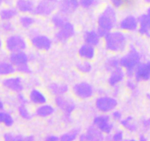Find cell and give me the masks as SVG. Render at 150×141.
<instances>
[{
	"label": "cell",
	"instance_id": "obj_47",
	"mask_svg": "<svg viewBox=\"0 0 150 141\" xmlns=\"http://www.w3.org/2000/svg\"><path fill=\"white\" fill-rule=\"evenodd\" d=\"M120 86H117V87H114V88H111V94L114 96L117 97L120 93Z\"/></svg>",
	"mask_w": 150,
	"mask_h": 141
},
{
	"label": "cell",
	"instance_id": "obj_43",
	"mask_svg": "<svg viewBox=\"0 0 150 141\" xmlns=\"http://www.w3.org/2000/svg\"><path fill=\"white\" fill-rule=\"evenodd\" d=\"M110 115H111V119L114 120V122H119L120 123L122 119L124 118V115H123L122 112L121 110H118V109H115L114 110H113L111 113H110Z\"/></svg>",
	"mask_w": 150,
	"mask_h": 141
},
{
	"label": "cell",
	"instance_id": "obj_27",
	"mask_svg": "<svg viewBox=\"0 0 150 141\" xmlns=\"http://www.w3.org/2000/svg\"><path fill=\"white\" fill-rule=\"evenodd\" d=\"M36 18L34 14H21L18 17V23L21 28L29 31L35 27L36 24Z\"/></svg>",
	"mask_w": 150,
	"mask_h": 141
},
{
	"label": "cell",
	"instance_id": "obj_11",
	"mask_svg": "<svg viewBox=\"0 0 150 141\" xmlns=\"http://www.w3.org/2000/svg\"><path fill=\"white\" fill-rule=\"evenodd\" d=\"M2 86L15 93L23 92L26 88V82L21 75H10L4 78L1 82Z\"/></svg>",
	"mask_w": 150,
	"mask_h": 141
},
{
	"label": "cell",
	"instance_id": "obj_41",
	"mask_svg": "<svg viewBox=\"0 0 150 141\" xmlns=\"http://www.w3.org/2000/svg\"><path fill=\"white\" fill-rule=\"evenodd\" d=\"M16 72L20 75H24V76H29L33 73V69L31 66L30 63H28L26 64H23L16 68Z\"/></svg>",
	"mask_w": 150,
	"mask_h": 141
},
{
	"label": "cell",
	"instance_id": "obj_45",
	"mask_svg": "<svg viewBox=\"0 0 150 141\" xmlns=\"http://www.w3.org/2000/svg\"><path fill=\"white\" fill-rule=\"evenodd\" d=\"M108 1L111 5L117 8V10L126 6V0H108Z\"/></svg>",
	"mask_w": 150,
	"mask_h": 141
},
{
	"label": "cell",
	"instance_id": "obj_57",
	"mask_svg": "<svg viewBox=\"0 0 150 141\" xmlns=\"http://www.w3.org/2000/svg\"><path fill=\"white\" fill-rule=\"evenodd\" d=\"M0 21H1V20H0ZM0 24H1V23H0Z\"/></svg>",
	"mask_w": 150,
	"mask_h": 141
},
{
	"label": "cell",
	"instance_id": "obj_10",
	"mask_svg": "<svg viewBox=\"0 0 150 141\" xmlns=\"http://www.w3.org/2000/svg\"><path fill=\"white\" fill-rule=\"evenodd\" d=\"M76 34V26L73 23L68 21L61 28L56 29L54 35V40L58 43L64 44L74 38Z\"/></svg>",
	"mask_w": 150,
	"mask_h": 141
},
{
	"label": "cell",
	"instance_id": "obj_49",
	"mask_svg": "<svg viewBox=\"0 0 150 141\" xmlns=\"http://www.w3.org/2000/svg\"><path fill=\"white\" fill-rule=\"evenodd\" d=\"M13 0H0V7L3 4H5L7 5L10 6L13 4Z\"/></svg>",
	"mask_w": 150,
	"mask_h": 141
},
{
	"label": "cell",
	"instance_id": "obj_4",
	"mask_svg": "<svg viewBox=\"0 0 150 141\" xmlns=\"http://www.w3.org/2000/svg\"><path fill=\"white\" fill-rule=\"evenodd\" d=\"M54 104L61 113L62 120L65 124L73 122V114L76 110L77 104L73 98L67 95L56 96L54 98Z\"/></svg>",
	"mask_w": 150,
	"mask_h": 141
},
{
	"label": "cell",
	"instance_id": "obj_18",
	"mask_svg": "<svg viewBox=\"0 0 150 141\" xmlns=\"http://www.w3.org/2000/svg\"><path fill=\"white\" fill-rule=\"evenodd\" d=\"M56 110H57V108L54 106V104L46 102L40 104V105L37 106L35 112H34V114L35 116L40 118L45 119L52 117L55 114Z\"/></svg>",
	"mask_w": 150,
	"mask_h": 141
},
{
	"label": "cell",
	"instance_id": "obj_46",
	"mask_svg": "<svg viewBox=\"0 0 150 141\" xmlns=\"http://www.w3.org/2000/svg\"><path fill=\"white\" fill-rule=\"evenodd\" d=\"M44 140L47 141H58L60 140V136H58L55 134H48L45 135Z\"/></svg>",
	"mask_w": 150,
	"mask_h": 141
},
{
	"label": "cell",
	"instance_id": "obj_26",
	"mask_svg": "<svg viewBox=\"0 0 150 141\" xmlns=\"http://www.w3.org/2000/svg\"><path fill=\"white\" fill-rule=\"evenodd\" d=\"M120 126H122L123 129L126 132H129L130 134L136 133L139 131V123L136 122L135 120L134 117L132 115H128L124 117L120 122Z\"/></svg>",
	"mask_w": 150,
	"mask_h": 141
},
{
	"label": "cell",
	"instance_id": "obj_53",
	"mask_svg": "<svg viewBox=\"0 0 150 141\" xmlns=\"http://www.w3.org/2000/svg\"><path fill=\"white\" fill-rule=\"evenodd\" d=\"M146 14H147L148 16H149V17H150V6H149V7H148V8H147V10H146Z\"/></svg>",
	"mask_w": 150,
	"mask_h": 141
},
{
	"label": "cell",
	"instance_id": "obj_12",
	"mask_svg": "<svg viewBox=\"0 0 150 141\" xmlns=\"http://www.w3.org/2000/svg\"><path fill=\"white\" fill-rule=\"evenodd\" d=\"M57 10V3L48 0H39L35 4L34 13L41 18L51 17Z\"/></svg>",
	"mask_w": 150,
	"mask_h": 141
},
{
	"label": "cell",
	"instance_id": "obj_9",
	"mask_svg": "<svg viewBox=\"0 0 150 141\" xmlns=\"http://www.w3.org/2000/svg\"><path fill=\"white\" fill-rule=\"evenodd\" d=\"M115 122L111 119L110 114L100 113L95 115L92 119V124L99 129L105 136H108L115 128Z\"/></svg>",
	"mask_w": 150,
	"mask_h": 141
},
{
	"label": "cell",
	"instance_id": "obj_8",
	"mask_svg": "<svg viewBox=\"0 0 150 141\" xmlns=\"http://www.w3.org/2000/svg\"><path fill=\"white\" fill-rule=\"evenodd\" d=\"M72 93L78 99L86 101L94 96L95 94V89L90 82L87 81H80L73 85Z\"/></svg>",
	"mask_w": 150,
	"mask_h": 141
},
{
	"label": "cell",
	"instance_id": "obj_44",
	"mask_svg": "<svg viewBox=\"0 0 150 141\" xmlns=\"http://www.w3.org/2000/svg\"><path fill=\"white\" fill-rule=\"evenodd\" d=\"M139 125L144 132H147L150 130V117L143 118L141 119Z\"/></svg>",
	"mask_w": 150,
	"mask_h": 141
},
{
	"label": "cell",
	"instance_id": "obj_30",
	"mask_svg": "<svg viewBox=\"0 0 150 141\" xmlns=\"http://www.w3.org/2000/svg\"><path fill=\"white\" fill-rule=\"evenodd\" d=\"M68 16H65L63 13L57 11L50 17V21H51V25L54 29H58L68 21Z\"/></svg>",
	"mask_w": 150,
	"mask_h": 141
},
{
	"label": "cell",
	"instance_id": "obj_15",
	"mask_svg": "<svg viewBox=\"0 0 150 141\" xmlns=\"http://www.w3.org/2000/svg\"><path fill=\"white\" fill-rule=\"evenodd\" d=\"M80 7L79 0H58L57 11L67 16L74 14Z\"/></svg>",
	"mask_w": 150,
	"mask_h": 141
},
{
	"label": "cell",
	"instance_id": "obj_6",
	"mask_svg": "<svg viewBox=\"0 0 150 141\" xmlns=\"http://www.w3.org/2000/svg\"><path fill=\"white\" fill-rule=\"evenodd\" d=\"M118 104L117 97L111 94L98 95L95 99V107L100 113L110 114L113 110L117 108Z\"/></svg>",
	"mask_w": 150,
	"mask_h": 141
},
{
	"label": "cell",
	"instance_id": "obj_42",
	"mask_svg": "<svg viewBox=\"0 0 150 141\" xmlns=\"http://www.w3.org/2000/svg\"><path fill=\"white\" fill-rule=\"evenodd\" d=\"M16 101L18 105H28L29 104V100L28 95H26L23 92L18 93L16 95Z\"/></svg>",
	"mask_w": 150,
	"mask_h": 141
},
{
	"label": "cell",
	"instance_id": "obj_34",
	"mask_svg": "<svg viewBox=\"0 0 150 141\" xmlns=\"http://www.w3.org/2000/svg\"><path fill=\"white\" fill-rule=\"evenodd\" d=\"M17 112L19 117L24 120H32L33 116L35 115L33 112L31 111L30 109L28 107V105H18Z\"/></svg>",
	"mask_w": 150,
	"mask_h": 141
},
{
	"label": "cell",
	"instance_id": "obj_55",
	"mask_svg": "<svg viewBox=\"0 0 150 141\" xmlns=\"http://www.w3.org/2000/svg\"><path fill=\"white\" fill-rule=\"evenodd\" d=\"M144 1L146 3H147V4H150V0H144Z\"/></svg>",
	"mask_w": 150,
	"mask_h": 141
},
{
	"label": "cell",
	"instance_id": "obj_38",
	"mask_svg": "<svg viewBox=\"0 0 150 141\" xmlns=\"http://www.w3.org/2000/svg\"><path fill=\"white\" fill-rule=\"evenodd\" d=\"M80 7L85 10H91L98 7L100 0H79Z\"/></svg>",
	"mask_w": 150,
	"mask_h": 141
},
{
	"label": "cell",
	"instance_id": "obj_39",
	"mask_svg": "<svg viewBox=\"0 0 150 141\" xmlns=\"http://www.w3.org/2000/svg\"><path fill=\"white\" fill-rule=\"evenodd\" d=\"M26 136L19 133L6 132L3 135V138L6 141H26Z\"/></svg>",
	"mask_w": 150,
	"mask_h": 141
},
{
	"label": "cell",
	"instance_id": "obj_21",
	"mask_svg": "<svg viewBox=\"0 0 150 141\" xmlns=\"http://www.w3.org/2000/svg\"><path fill=\"white\" fill-rule=\"evenodd\" d=\"M133 78L138 82H147L150 80V63L149 62H142L134 72Z\"/></svg>",
	"mask_w": 150,
	"mask_h": 141
},
{
	"label": "cell",
	"instance_id": "obj_16",
	"mask_svg": "<svg viewBox=\"0 0 150 141\" xmlns=\"http://www.w3.org/2000/svg\"><path fill=\"white\" fill-rule=\"evenodd\" d=\"M126 78H127V75H126L125 70L122 67H120L108 73L107 83L111 88L120 86L123 82H125Z\"/></svg>",
	"mask_w": 150,
	"mask_h": 141
},
{
	"label": "cell",
	"instance_id": "obj_35",
	"mask_svg": "<svg viewBox=\"0 0 150 141\" xmlns=\"http://www.w3.org/2000/svg\"><path fill=\"white\" fill-rule=\"evenodd\" d=\"M138 83L139 82L133 77H127L125 81V88L130 92V93L133 95H136L139 93V88H138Z\"/></svg>",
	"mask_w": 150,
	"mask_h": 141
},
{
	"label": "cell",
	"instance_id": "obj_52",
	"mask_svg": "<svg viewBox=\"0 0 150 141\" xmlns=\"http://www.w3.org/2000/svg\"><path fill=\"white\" fill-rule=\"evenodd\" d=\"M2 47H3V42H2V40H1V37H0V52H1V49H2Z\"/></svg>",
	"mask_w": 150,
	"mask_h": 141
},
{
	"label": "cell",
	"instance_id": "obj_14",
	"mask_svg": "<svg viewBox=\"0 0 150 141\" xmlns=\"http://www.w3.org/2000/svg\"><path fill=\"white\" fill-rule=\"evenodd\" d=\"M106 139V136L95 125H89L86 130L81 132L79 140L81 141H102Z\"/></svg>",
	"mask_w": 150,
	"mask_h": 141
},
{
	"label": "cell",
	"instance_id": "obj_20",
	"mask_svg": "<svg viewBox=\"0 0 150 141\" xmlns=\"http://www.w3.org/2000/svg\"><path fill=\"white\" fill-rule=\"evenodd\" d=\"M77 54L81 60L92 61L96 57V47L83 43L78 48Z\"/></svg>",
	"mask_w": 150,
	"mask_h": 141
},
{
	"label": "cell",
	"instance_id": "obj_5",
	"mask_svg": "<svg viewBox=\"0 0 150 141\" xmlns=\"http://www.w3.org/2000/svg\"><path fill=\"white\" fill-rule=\"evenodd\" d=\"M29 43L32 48L38 51H48L52 48L54 40L45 33L32 28L28 31Z\"/></svg>",
	"mask_w": 150,
	"mask_h": 141
},
{
	"label": "cell",
	"instance_id": "obj_56",
	"mask_svg": "<svg viewBox=\"0 0 150 141\" xmlns=\"http://www.w3.org/2000/svg\"><path fill=\"white\" fill-rule=\"evenodd\" d=\"M48 1H54V2H58V0H48Z\"/></svg>",
	"mask_w": 150,
	"mask_h": 141
},
{
	"label": "cell",
	"instance_id": "obj_17",
	"mask_svg": "<svg viewBox=\"0 0 150 141\" xmlns=\"http://www.w3.org/2000/svg\"><path fill=\"white\" fill-rule=\"evenodd\" d=\"M28 97H29V103L36 107L48 102V96L46 94L36 87L31 88L28 94Z\"/></svg>",
	"mask_w": 150,
	"mask_h": 141
},
{
	"label": "cell",
	"instance_id": "obj_58",
	"mask_svg": "<svg viewBox=\"0 0 150 141\" xmlns=\"http://www.w3.org/2000/svg\"><path fill=\"white\" fill-rule=\"evenodd\" d=\"M149 63H150V61H149Z\"/></svg>",
	"mask_w": 150,
	"mask_h": 141
},
{
	"label": "cell",
	"instance_id": "obj_24",
	"mask_svg": "<svg viewBox=\"0 0 150 141\" xmlns=\"http://www.w3.org/2000/svg\"><path fill=\"white\" fill-rule=\"evenodd\" d=\"M9 60L16 68L23 64L30 63L29 53L26 52V51L10 53Z\"/></svg>",
	"mask_w": 150,
	"mask_h": 141
},
{
	"label": "cell",
	"instance_id": "obj_31",
	"mask_svg": "<svg viewBox=\"0 0 150 141\" xmlns=\"http://www.w3.org/2000/svg\"><path fill=\"white\" fill-rule=\"evenodd\" d=\"M81 129L79 127L71 128L60 135V140L62 141H73L79 140L80 136Z\"/></svg>",
	"mask_w": 150,
	"mask_h": 141
},
{
	"label": "cell",
	"instance_id": "obj_28",
	"mask_svg": "<svg viewBox=\"0 0 150 141\" xmlns=\"http://www.w3.org/2000/svg\"><path fill=\"white\" fill-rule=\"evenodd\" d=\"M121 67L120 66V56L119 54H111L105 58L103 63V68L108 73Z\"/></svg>",
	"mask_w": 150,
	"mask_h": 141
},
{
	"label": "cell",
	"instance_id": "obj_2",
	"mask_svg": "<svg viewBox=\"0 0 150 141\" xmlns=\"http://www.w3.org/2000/svg\"><path fill=\"white\" fill-rule=\"evenodd\" d=\"M119 16L117 9L111 4L105 6L97 18V30L103 38L108 32L117 28Z\"/></svg>",
	"mask_w": 150,
	"mask_h": 141
},
{
	"label": "cell",
	"instance_id": "obj_37",
	"mask_svg": "<svg viewBox=\"0 0 150 141\" xmlns=\"http://www.w3.org/2000/svg\"><path fill=\"white\" fill-rule=\"evenodd\" d=\"M106 139L113 141H122L125 140V132L124 129H115L108 136L106 137Z\"/></svg>",
	"mask_w": 150,
	"mask_h": 141
},
{
	"label": "cell",
	"instance_id": "obj_25",
	"mask_svg": "<svg viewBox=\"0 0 150 141\" xmlns=\"http://www.w3.org/2000/svg\"><path fill=\"white\" fill-rule=\"evenodd\" d=\"M139 26L137 32L142 36L150 38V17L146 13L139 16Z\"/></svg>",
	"mask_w": 150,
	"mask_h": 141
},
{
	"label": "cell",
	"instance_id": "obj_7",
	"mask_svg": "<svg viewBox=\"0 0 150 141\" xmlns=\"http://www.w3.org/2000/svg\"><path fill=\"white\" fill-rule=\"evenodd\" d=\"M28 41L23 35L13 33L8 35L4 41V47L10 53L26 51L28 48Z\"/></svg>",
	"mask_w": 150,
	"mask_h": 141
},
{
	"label": "cell",
	"instance_id": "obj_36",
	"mask_svg": "<svg viewBox=\"0 0 150 141\" xmlns=\"http://www.w3.org/2000/svg\"><path fill=\"white\" fill-rule=\"evenodd\" d=\"M0 123H2L7 127H11L14 124V118L13 115L5 110L0 111Z\"/></svg>",
	"mask_w": 150,
	"mask_h": 141
},
{
	"label": "cell",
	"instance_id": "obj_3",
	"mask_svg": "<svg viewBox=\"0 0 150 141\" xmlns=\"http://www.w3.org/2000/svg\"><path fill=\"white\" fill-rule=\"evenodd\" d=\"M142 63V53L133 44H130L127 49L120 56V66L125 70L127 77H133L136 68Z\"/></svg>",
	"mask_w": 150,
	"mask_h": 141
},
{
	"label": "cell",
	"instance_id": "obj_32",
	"mask_svg": "<svg viewBox=\"0 0 150 141\" xmlns=\"http://www.w3.org/2000/svg\"><path fill=\"white\" fill-rule=\"evenodd\" d=\"M16 68L13 64L8 61H0V76H9L14 74Z\"/></svg>",
	"mask_w": 150,
	"mask_h": 141
},
{
	"label": "cell",
	"instance_id": "obj_22",
	"mask_svg": "<svg viewBox=\"0 0 150 141\" xmlns=\"http://www.w3.org/2000/svg\"><path fill=\"white\" fill-rule=\"evenodd\" d=\"M82 38L83 43L95 47L98 46L103 41L102 37L99 35L97 29H86L83 32Z\"/></svg>",
	"mask_w": 150,
	"mask_h": 141
},
{
	"label": "cell",
	"instance_id": "obj_54",
	"mask_svg": "<svg viewBox=\"0 0 150 141\" xmlns=\"http://www.w3.org/2000/svg\"><path fill=\"white\" fill-rule=\"evenodd\" d=\"M146 98H147L149 101H150V93H146Z\"/></svg>",
	"mask_w": 150,
	"mask_h": 141
},
{
	"label": "cell",
	"instance_id": "obj_23",
	"mask_svg": "<svg viewBox=\"0 0 150 141\" xmlns=\"http://www.w3.org/2000/svg\"><path fill=\"white\" fill-rule=\"evenodd\" d=\"M35 4L34 0H16L14 6L21 14H33Z\"/></svg>",
	"mask_w": 150,
	"mask_h": 141
},
{
	"label": "cell",
	"instance_id": "obj_51",
	"mask_svg": "<svg viewBox=\"0 0 150 141\" xmlns=\"http://www.w3.org/2000/svg\"><path fill=\"white\" fill-rule=\"evenodd\" d=\"M4 103H3L2 101L0 100V111H1V110H4Z\"/></svg>",
	"mask_w": 150,
	"mask_h": 141
},
{
	"label": "cell",
	"instance_id": "obj_48",
	"mask_svg": "<svg viewBox=\"0 0 150 141\" xmlns=\"http://www.w3.org/2000/svg\"><path fill=\"white\" fill-rule=\"evenodd\" d=\"M138 140L140 141H146L148 140L147 137L145 135L144 133H140L138 136Z\"/></svg>",
	"mask_w": 150,
	"mask_h": 141
},
{
	"label": "cell",
	"instance_id": "obj_1",
	"mask_svg": "<svg viewBox=\"0 0 150 141\" xmlns=\"http://www.w3.org/2000/svg\"><path fill=\"white\" fill-rule=\"evenodd\" d=\"M104 48L111 54H123L129 46V38L127 33L115 29L108 32L103 38Z\"/></svg>",
	"mask_w": 150,
	"mask_h": 141
},
{
	"label": "cell",
	"instance_id": "obj_33",
	"mask_svg": "<svg viewBox=\"0 0 150 141\" xmlns=\"http://www.w3.org/2000/svg\"><path fill=\"white\" fill-rule=\"evenodd\" d=\"M76 68L79 73L82 74H88L93 70V65L92 61L81 60L76 64Z\"/></svg>",
	"mask_w": 150,
	"mask_h": 141
},
{
	"label": "cell",
	"instance_id": "obj_19",
	"mask_svg": "<svg viewBox=\"0 0 150 141\" xmlns=\"http://www.w3.org/2000/svg\"><path fill=\"white\" fill-rule=\"evenodd\" d=\"M48 93L54 97L64 95L68 93L70 88L67 84L64 82H51L47 86Z\"/></svg>",
	"mask_w": 150,
	"mask_h": 141
},
{
	"label": "cell",
	"instance_id": "obj_29",
	"mask_svg": "<svg viewBox=\"0 0 150 141\" xmlns=\"http://www.w3.org/2000/svg\"><path fill=\"white\" fill-rule=\"evenodd\" d=\"M19 12L15 6L10 5L0 10V20L2 21H13L18 17Z\"/></svg>",
	"mask_w": 150,
	"mask_h": 141
},
{
	"label": "cell",
	"instance_id": "obj_50",
	"mask_svg": "<svg viewBox=\"0 0 150 141\" xmlns=\"http://www.w3.org/2000/svg\"><path fill=\"white\" fill-rule=\"evenodd\" d=\"M35 140V137L34 135H29L26 136V141H34Z\"/></svg>",
	"mask_w": 150,
	"mask_h": 141
},
{
	"label": "cell",
	"instance_id": "obj_13",
	"mask_svg": "<svg viewBox=\"0 0 150 141\" xmlns=\"http://www.w3.org/2000/svg\"><path fill=\"white\" fill-rule=\"evenodd\" d=\"M139 26V17L133 14L125 15L119 19L117 24V29L126 33H133L137 32Z\"/></svg>",
	"mask_w": 150,
	"mask_h": 141
},
{
	"label": "cell",
	"instance_id": "obj_40",
	"mask_svg": "<svg viewBox=\"0 0 150 141\" xmlns=\"http://www.w3.org/2000/svg\"><path fill=\"white\" fill-rule=\"evenodd\" d=\"M0 27H1V30L4 33L7 34V35H10V34L13 33V32H15V30H16V26L13 24V21H2V23L0 24Z\"/></svg>",
	"mask_w": 150,
	"mask_h": 141
}]
</instances>
